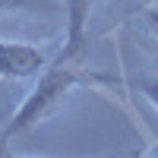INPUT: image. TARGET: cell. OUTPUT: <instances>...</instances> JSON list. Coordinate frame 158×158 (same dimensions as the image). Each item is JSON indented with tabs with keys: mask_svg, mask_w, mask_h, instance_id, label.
<instances>
[{
	"mask_svg": "<svg viewBox=\"0 0 158 158\" xmlns=\"http://www.w3.org/2000/svg\"><path fill=\"white\" fill-rule=\"evenodd\" d=\"M133 89L158 111V76H139V79H133Z\"/></svg>",
	"mask_w": 158,
	"mask_h": 158,
	"instance_id": "5b68a950",
	"label": "cell"
},
{
	"mask_svg": "<svg viewBox=\"0 0 158 158\" xmlns=\"http://www.w3.org/2000/svg\"><path fill=\"white\" fill-rule=\"evenodd\" d=\"M142 22H146L149 35L158 41V6H142Z\"/></svg>",
	"mask_w": 158,
	"mask_h": 158,
	"instance_id": "8992f818",
	"label": "cell"
},
{
	"mask_svg": "<svg viewBox=\"0 0 158 158\" xmlns=\"http://www.w3.org/2000/svg\"><path fill=\"white\" fill-rule=\"evenodd\" d=\"M146 155H152V158H158V146H155V149H149Z\"/></svg>",
	"mask_w": 158,
	"mask_h": 158,
	"instance_id": "52a82bcc",
	"label": "cell"
},
{
	"mask_svg": "<svg viewBox=\"0 0 158 158\" xmlns=\"http://www.w3.org/2000/svg\"><path fill=\"white\" fill-rule=\"evenodd\" d=\"M92 3L95 0H63V19H67V41H63L60 60H76L85 51V35H89V19H92Z\"/></svg>",
	"mask_w": 158,
	"mask_h": 158,
	"instance_id": "3957f363",
	"label": "cell"
},
{
	"mask_svg": "<svg viewBox=\"0 0 158 158\" xmlns=\"http://www.w3.org/2000/svg\"><path fill=\"white\" fill-rule=\"evenodd\" d=\"M85 82H101V76H92L73 67V60H57V63H48V67L38 73V85L22 98V104L13 111L10 123L3 130V136H22L35 130L38 123H44L48 117H54L60 111V104L67 101V95L76 85H85Z\"/></svg>",
	"mask_w": 158,
	"mask_h": 158,
	"instance_id": "6da1fadb",
	"label": "cell"
},
{
	"mask_svg": "<svg viewBox=\"0 0 158 158\" xmlns=\"http://www.w3.org/2000/svg\"><path fill=\"white\" fill-rule=\"evenodd\" d=\"M54 0H0V13H54Z\"/></svg>",
	"mask_w": 158,
	"mask_h": 158,
	"instance_id": "277c9868",
	"label": "cell"
},
{
	"mask_svg": "<svg viewBox=\"0 0 158 158\" xmlns=\"http://www.w3.org/2000/svg\"><path fill=\"white\" fill-rule=\"evenodd\" d=\"M48 67V54L38 44L0 41V79H32Z\"/></svg>",
	"mask_w": 158,
	"mask_h": 158,
	"instance_id": "7a4b0ae2",
	"label": "cell"
}]
</instances>
